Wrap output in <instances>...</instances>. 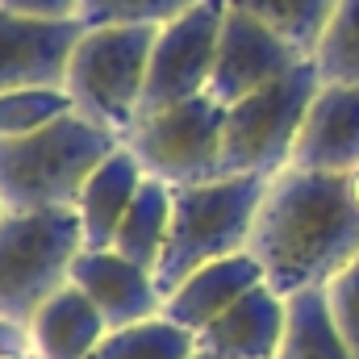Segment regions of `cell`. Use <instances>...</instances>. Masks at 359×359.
Listing matches in <instances>:
<instances>
[{
	"mask_svg": "<svg viewBox=\"0 0 359 359\" xmlns=\"http://www.w3.org/2000/svg\"><path fill=\"white\" fill-rule=\"evenodd\" d=\"M63 113H76L67 88H17L0 92V138H25L59 121Z\"/></svg>",
	"mask_w": 359,
	"mask_h": 359,
	"instance_id": "cell-22",
	"label": "cell"
},
{
	"mask_svg": "<svg viewBox=\"0 0 359 359\" xmlns=\"http://www.w3.org/2000/svg\"><path fill=\"white\" fill-rule=\"evenodd\" d=\"M326 301H330V313H334L347 347L359 355V259L326 284Z\"/></svg>",
	"mask_w": 359,
	"mask_h": 359,
	"instance_id": "cell-24",
	"label": "cell"
},
{
	"mask_svg": "<svg viewBox=\"0 0 359 359\" xmlns=\"http://www.w3.org/2000/svg\"><path fill=\"white\" fill-rule=\"evenodd\" d=\"M313 67L322 84H351L359 88V0H339L318 50Z\"/></svg>",
	"mask_w": 359,
	"mask_h": 359,
	"instance_id": "cell-21",
	"label": "cell"
},
{
	"mask_svg": "<svg viewBox=\"0 0 359 359\" xmlns=\"http://www.w3.org/2000/svg\"><path fill=\"white\" fill-rule=\"evenodd\" d=\"M247 251L280 297L326 288L359 259V201L351 180L301 168L271 176Z\"/></svg>",
	"mask_w": 359,
	"mask_h": 359,
	"instance_id": "cell-1",
	"label": "cell"
},
{
	"mask_svg": "<svg viewBox=\"0 0 359 359\" xmlns=\"http://www.w3.org/2000/svg\"><path fill=\"white\" fill-rule=\"evenodd\" d=\"M305 59L271 25H264L259 17H251L247 8L226 4L222 38H217V59H213V76H209V96L217 104H238L243 96L284 80Z\"/></svg>",
	"mask_w": 359,
	"mask_h": 359,
	"instance_id": "cell-9",
	"label": "cell"
},
{
	"mask_svg": "<svg viewBox=\"0 0 359 359\" xmlns=\"http://www.w3.org/2000/svg\"><path fill=\"white\" fill-rule=\"evenodd\" d=\"M159 25H96L84 29L72 63H67V84L72 104L80 117L113 130L126 138V130L138 121L142 88H147V67L155 50Z\"/></svg>",
	"mask_w": 359,
	"mask_h": 359,
	"instance_id": "cell-4",
	"label": "cell"
},
{
	"mask_svg": "<svg viewBox=\"0 0 359 359\" xmlns=\"http://www.w3.org/2000/svg\"><path fill=\"white\" fill-rule=\"evenodd\" d=\"M196 334L172 322L168 313H155L147 322L109 330L104 343L92 351V359H192L196 355Z\"/></svg>",
	"mask_w": 359,
	"mask_h": 359,
	"instance_id": "cell-19",
	"label": "cell"
},
{
	"mask_svg": "<svg viewBox=\"0 0 359 359\" xmlns=\"http://www.w3.org/2000/svg\"><path fill=\"white\" fill-rule=\"evenodd\" d=\"M84 251L76 209L4 213L0 217V318L29 326V318L72 284V264Z\"/></svg>",
	"mask_w": 359,
	"mask_h": 359,
	"instance_id": "cell-5",
	"label": "cell"
},
{
	"mask_svg": "<svg viewBox=\"0 0 359 359\" xmlns=\"http://www.w3.org/2000/svg\"><path fill=\"white\" fill-rule=\"evenodd\" d=\"M109 322L76 284H63L25 326V343L38 359H92Z\"/></svg>",
	"mask_w": 359,
	"mask_h": 359,
	"instance_id": "cell-15",
	"label": "cell"
},
{
	"mask_svg": "<svg viewBox=\"0 0 359 359\" xmlns=\"http://www.w3.org/2000/svg\"><path fill=\"white\" fill-rule=\"evenodd\" d=\"M222 130H226V104H217L205 92L184 104L138 117L121 142L134 151L147 176L184 188L222 176Z\"/></svg>",
	"mask_w": 359,
	"mask_h": 359,
	"instance_id": "cell-7",
	"label": "cell"
},
{
	"mask_svg": "<svg viewBox=\"0 0 359 359\" xmlns=\"http://www.w3.org/2000/svg\"><path fill=\"white\" fill-rule=\"evenodd\" d=\"M222 17H226L222 0H196L192 8H184L168 25H159L138 117L184 104V100L209 92L217 38H222Z\"/></svg>",
	"mask_w": 359,
	"mask_h": 359,
	"instance_id": "cell-8",
	"label": "cell"
},
{
	"mask_svg": "<svg viewBox=\"0 0 359 359\" xmlns=\"http://www.w3.org/2000/svg\"><path fill=\"white\" fill-rule=\"evenodd\" d=\"M0 4L25 17H46V21H72L80 13V0H0Z\"/></svg>",
	"mask_w": 359,
	"mask_h": 359,
	"instance_id": "cell-25",
	"label": "cell"
},
{
	"mask_svg": "<svg viewBox=\"0 0 359 359\" xmlns=\"http://www.w3.org/2000/svg\"><path fill=\"white\" fill-rule=\"evenodd\" d=\"M13 347H29V343H25V330L0 318V351H13Z\"/></svg>",
	"mask_w": 359,
	"mask_h": 359,
	"instance_id": "cell-26",
	"label": "cell"
},
{
	"mask_svg": "<svg viewBox=\"0 0 359 359\" xmlns=\"http://www.w3.org/2000/svg\"><path fill=\"white\" fill-rule=\"evenodd\" d=\"M142 180H147V172H142V163L134 159V151H130L126 142L88 176L80 201H76L84 251H104V247H113V234H117L126 209L134 205Z\"/></svg>",
	"mask_w": 359,
	"mask_h": 359,
	"instance_id": "cell-16",
	"label": "cell"
},
{
	"mask_svg": "<svg viewBox=\"0 0 359 359\" xmlns=\"http://www.w3.org/2000/svg\"><path fill=\"white\" fill-rule=\"evenodd\" d=\"M322 88L313 59L292 67L284 80L226 104L222 130V176H280L292 163L297 134Z\"/></svg>",
	"mask_w": 359,
	"mask_h": 359,
	"instance_id": "cell-6",
	"label": "cell"
},
{
	"mask_svg": "<svg viewBox=\"0 0 359 359\" xmlns=\"http://www.w3.org/2000/svg\"><path fill=\"white\" fill-rule=\"evenodd\" d=\"M234 8H247L251 17H259L264 25H271L301 59H313L339 0H226Z\"/></svg>",
	"mask_w": 359,
	"mask_h": 359,
	"instance_id": "cell-20",
	"label": "cell"
},
{
	"mask_svg": "<svg viewBox=\"0 0 359 359\" xmlns=\"http://www.w3.org/2000/svg\"><path fill=\"white\" fill-rule=\"evenodd\" d=\"M192 359H226V355H217V351H209V347H196V355Z\"/></svg>",
	"mask_w": 359,
	"mask_h": 359,
	"instance_id": "cell-28",
	"label": "cell"
},
{
	"mask_svg": "<svg viewBox=\"0 0 359 359\" xmlns=\"http://www.w3.org/2000/svg\"><path fill=\"white\" fill-rule=\"evenodd\" d=\"M276 359H359L326 301V288H301L288 297V326Z\"/></svg>",
	"mask_w": 359,
	"mask_h": 359,
	"instance_id": "cell-17",
	"label": "cell"
},
{
	"mask_svg": "<svg viewBox=\"0 0 359 359\" xmlns=\"http://www.w3.org/2000/svg\"><path fill=\"white\" fill-rule=\"evenodd\" d=\"M196 0H80V25H168Z\"/></svg>",
	"mask_w": 359,
	"mask_h": 359,
	"instance_id": "cell-23",
	"label": "cell"
},
{
	"mask_svg": "<svg viewBox=\"0 0 359 359\" xmlns=\"http://www.w3.org/2000/svg\"><path fill=\"white\" fill-rule=\"evenodd\" d=\"M264 192L268 176H217L172 188V234L155 268L163 297L196 268L226 255H243L251 247Z\"/></svg>",
	"mask_w": 359,
	"mask_h": 359,
	"instance_id": "cell-3",
	"label": "cell"
},
{
	"mask_svg": "<svg viewBox=\"0 0 359 359\" xmlns=\"http://www.w3.org/2000/svg\"><path fill=\"white\" fill-rule=\"evenodd\" d=\"M121 138L80 113H63L38 134L0 138V201L8 213L76 209L88 176Z\"/></svg>",
	"mask_w": 359,
	"mask_h": 359,
	"instance_id": "cell-2",
	"label": "cell"
},
{
	"mask_svg": "<svg viewBox=\"0 0 359 359\" xmlns=\"http://www.w3.org/2000/svg\"><path fill=\"white\" fill-rule=\"evenodd\" d=\"M288 326V297H280L268 280L255 284L243 301H234L217 322H209L196 343L226 359H276Z\"/></svg>",
	"mask_w": 359,
	"mask_h": 359,
	"instance_id": "cell-13",
	"label": "cell"
},
{
	"mask_svg": "<svg viewBox=\"0 0 359 359\" xmlns=\"http://www.w3.org/2000/svg\"><path fill=\"white\" fill-rule=\"evenodd\" d=\"M80 34H84L80 17L46 21L0 4V92L63 88Z\"/></svg>",
	"mask_w": 359,
	"mask_h": 359,
	"instance_id": "cell-10",
	"label": "cell"
},
{
	"mask_svg": "<svg viewBox=\"0 0 359 359\" xmlns=\"http://www.w3.org/2000/svg\"><path fill=\"white\" fill-rule=\"evenodd\" d=\"M255 284H264V268H259V259L251 251L226 255V259H213V264L196 268L188 280H180L176 288L163 297V313L172 322H180L184 330L201 334L234 301H243Z\"/></svg>",
	"mask_w": 359,
	"mask_h": 359,
	"instance_id": "cell-14",
	"label": "cell"
},
{
	"mask_svg": "<svg viewBox=\"0 0 359 359\" xmlns=\"http://www.w3.org/2000/svg\"><path fill=\"white\" fill-rule=\"evenodd\" d=\"M168 234H172V184L147 176L113 234V251L155 271L163 247H168Z\"/></svg>",
	"mask_w": 359,
	"mask_h": 359,
	"instance_id": "cell-18",
	"label": "cell"
},
{
	"mask_svg": "<svg viewBox=\"0 0 359 359\" xmlns=\"http://www.w3.org/2000/svg\"><path fill=\"white\" fill-rule=\"evenodd\" d=\"M347 180H351V192H355V201H359V172H351Z\"/></svg>",
	"mask_w": 359,
	"mask_h": 359,
	"instance_id": "cell-29",
	"label": "cell"
},
{
	"mask_svg": "<svg viewBox=\"0 0 359 359\" xmlns=\"http://www.w3.org/2000/svg\"><path fill=\"white\" fill-rule=\"evenodd\" d=\"M4 213H8V209H4V201H0V217H4Z\"/></svg>",
	"mask_w": 359,
	"mask_h": 359,
	"instance_id": "cell-30",
	"label": "cell"
},
{
	"mask_svg": "<svg viewBox=\"0 0 359 359\" xmlns=\"http://www.w3.org/2000/svg\"><path fill=\"white\" fill-rule=\"evenodd\" d=\"M301 172L351 176L359 172V88L351 84H322L305 126L292 147V163Z\"/></svg>",
	"mask_w": 359,
	"mask_h": 359,
	"instance_id": "cell-12",
	"label": "cell"
},
{
	"mask_svg": "<svg viewBox=\"0 0 359 359\" xmlns=\"http://www.w3.org/2000/svg\"><path fill=\"white\" fill-rule=\"evenodd\" d=\"M0 359H38L29 347H13V351H0Z\"/></svg>",
	"mask_w": 359,
	"mask_h": 359,
	"instance_id": "cell-27",
	"label": "cell"
},
{
	"mask_svg": "<svg viewBox=\"0 0 359 359\" xmlns=\"http://www.w3.org/2000/svg\"><path fill=\"white\" fill-rule=\"evenodd\" d=\"M72 284L100 309L109 330H121V326H134V322L163 313V288H159L155 271L117 255L113 247L80 251L72 264Z\"/></svg>",
	"mask_w": 359,
	"mask_h": 359,
	"instance_id": "cell-11",
	"label": "cell"
}]
</instances>
